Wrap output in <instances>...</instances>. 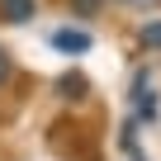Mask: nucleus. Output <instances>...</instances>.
<instances>
[{"mask_svg": "<svg viewBox=\"0 0 161 161\" xmlns=\"http://www.w3.org/2000/svg\"><path fill=\"white\" fill-rule=\"evenodd\" d=\"M142 47H161V19H152L142 29Z\"/></svg>", "mask_w": 161, "mask_h": 161, "instance_id": "5", "label": "nucleus"}, {"mask_svg": "<svg viewBox=\"0 0 161 161\" xmlns=\"http://www.w3.org/2000/svg\"><path fill=\"white\" fill-rule=\"evenodd\" d=\"M133 104H137V119H156V100H152V90H147L142 76H137V95H133Z\"/></svg>", "mask_w": 161, "mask_h": 161, "instance_id": "3", "label": "nucleus"}, {"mask_svg": "<svg viewBox=\"0 0 161 161\" xmlns=\"http://www.w3.org/2000/svg\"><path fill=\"white\" fill-rule=\"evenodd\" d=\"M52 47H62V52H90V33H80V29H57V33H52Z\"/></svg>", "mask_w": 161, "mask_h": 161, "instance_id": "2", "label": "nucleus"}, {"mask_svg": "<svg viewBox=\"0 0 161 161\" xmlns=\"http://www.w3.org/2000/svg\"><path fill=\"white\" fill-rule=\"evenodd\" d=\"M71 10H76V14H80V19H90V14H95V10H100V0H71Z\"/></svg>", "mask_w": 161, "mask_h": 161, "instance_id": "7", "label": "nucleus"}, {"mask_svg": "<svg viewBox=\"0 0 161 161\" xmlns=\"http://www.w3.org/2000/svg\"><path fill=\"white\" fill-rule=\"evenodd\" d=\"M10 80H14V57L0 47V86H10Z\"/></svg>", "mask_w": 161, "mask_h": 161, "instance_id": "6", "label": "nucleus"}, {"mask_svg": "<svg viewBox=\"0 0 161 161\" xmlns=\"http://www.w3.org/2000/svg\"><path fill=\"white\" fill-rule=\"evenodd\" d=\"M57 90H62L66 100H80V90H86V80H80V76H62V80H57Z\"/></svg>", "mask_w": 161, "mask_h": 161, "instance_id": "4", "label": "nucleus"}, {"mask_svg": "<svg viewBox=\"0 0 161 161\" xmlns=\"http://www.w3.org/2000/svg\"><path fill=\"white\" fill-rule=\"evenodd\" d=\"M38 14V0H0V19L5 24H29Z\"/></svg>", "mask_w": 161, "mask_h": 161, "instance_id": "1", "label": "nucleus"}]
</instances>
